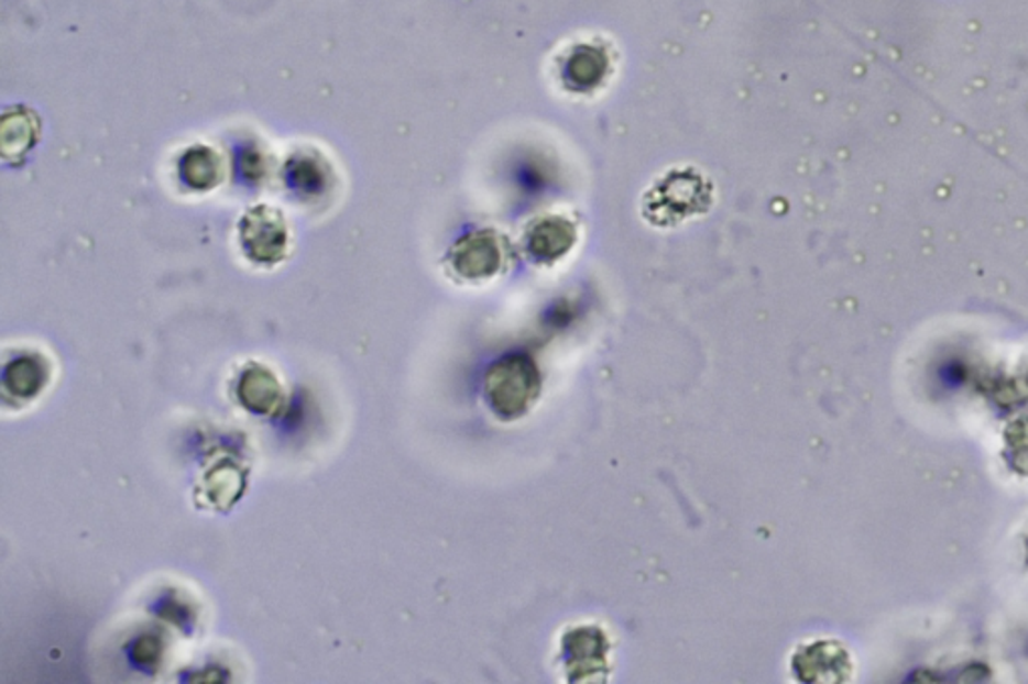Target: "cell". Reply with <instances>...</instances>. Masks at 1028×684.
Listing matches in <instances>:
<instances>
[{
	"label": "cell",
	"mask_w": 1028,
	"mask_h": 684,
	"mask_svg": "<svg viewBox=\"0 0 1028 684\" xmlns=\"http://www.w3.org/2000/svg\"><path fill=\"white\" fill-rule=\"evenodd\" d=\"M538 396V377L525 360H508L492 367L486 377V398L504 420L525 413Z\"/></svg>",
	"instance_id": "6da1fadb"
},
{
	"label": "cell",
	"mask_w": 1028,
	"mask_h": 684,
	"mask_svg": "<svg viewBox=\"0 0 1028 684\" xmlns=\"http://www.w3.org/2000/svg\"><path fill=\"white\" fill-rule=\"evenodd\" d=\"M240 240L245 255L255 263L274 265L286 257L289 231L280 209L252 207L240 223Z\"/></svg>",
	"instance_id": "7a4b0ae2"
},
{
	"label": "cell",
	"mask_w": 1028,
	"mask_h": 684,
	"mask_svg": "<svg viewBox=\"0 0 1028 684\" xmlns=\"http://www.w3.org/2000/svg\"><path fill=\"white\" fill-rule=\"evenodd\" d=\"M687 179H689V175H686V173H675V177L671 175V177L667 179V191H659V194H653L652 197H647V207H645V211L652 213V219L655 223L667 225V223L681 221V219L696 216L698 211H701L703 203L693 201V199H681V195L703 191L706 181H703L699 175H696L693 181L689 183L686 187Z\"/></svg>",
	"instance_id": "3957f363"
},
{
	"label": "cell",
	"mask_w": 1028,
	"mask_h": 684,
	"mask_svg": "<svg viewBox=\"0 0 1028 684\" xmlns=\"http://www.w3.org/2000/svg\"><path fill=\"white\" fill-rule=\"evenodd\" d=\"M238 396L248 410L260 416H274L284 404V389L274 372L263 365H250L241 374Z\"/></svg>",
	"instance_id": "277c9868"
},
{
	"label": "cell",
	"mask_w": 1028,
	"mask_h": 684,
	"mask_svg": "<svg viewBox=\"0 0 1028 684\" xmlns=\"http://www.w3.org/2000/svg\"><path fill=\"white\" fill-rule=\"evenodd\" d=\"M223 165L218 153L206 145L189 147L179 159V177L195 191H209L221 181Z\"/></svg>",
	"instance_id": "5b68a950"
},
{
	"label": "cell",
	"mask_w": 1028,
	"mask_h": 684,
	"mask_svg": "<svg viewBox=\"0 0 1028 684\" xmlns=\"http://www.w3.org/2000/svg\"><path fill=\"white\" fill-rule=\"evenodd\" d=\"M39 131L41 129H39L35 114L23 107L12 109L11 113L2 117V125H0L2 155L7 159L23 157L24 153L35 145Z\"/></svg>",
	"instance_id": "8992f818"
},
{
	"label": "cell",
	"mask_w": 1028,
	"mask_h": 684,
	"mask_svg": "<svg viewBox=\"0 0 1028 684\" xmlns=\"http://www.w3.org/2000/svg\"><path fill=\"white\" fill-rule=\"evenodd\" d=\"M2 384L14 398H35L36 394L45 388L46 367L41 360L31 357V355L17 357L7 365Z\"/></svg>",
	"instance_id": "52a82bcc"
},
{
	"label": "cell",
	"mask_w": 1028,
	"mask_h": 684,
	"mask_svg": "<svg viewBox=\"0 0 1028 684\" xmlns=\"http://www.w3.org/2000/svg\"><path fill=\"white\" fill-rule=\"evenodd\" d=\"M496 262H499V255L494 252L491 241L480 240V238H470L458 243L457 250L452 253L455 269L464 277L491 275Z\"/></svg>",
	"instance_id": "ba28073f"
},
{
	"label": "cell",
	"mask_w": 1028,
	"mask_h": 684,
	"mask_svg": "<svg viewBox=\"0 0 1028 684\" xmlns=\"http://www.w3.org/2000/svg\"><path fill=\"white\" fill-rule=\"evenodd\" d=\"M204 486H206L209 503L219 506L221 510H228L229 506L240 498L241 490H243V476L236 466L223 464L207 474Z\"/></svg>",
	"instance_id": "9c48e42d"
},
{
	"label": "cell",
	"mask_w": 1028,
	"mask_h": 684,
	"mask_svg": "<svg viewBox=\"0 0 1028 684\" xmlns=\"http://www.w3.org/2000/svg\"><path fill=\"white\" fill-rule=\"evenodd\" d=\"M287 175H289L292 185H296L297 189H302V191L320 189L321 183H324L320 165L316 161L308 159V157L292 161V165L287 167Z\"/></svg>",
	"instance_id": "30bf717a"
},
{
	"label": "cell",
	"mask_w": 1028,
	"mask_h": 684,
	"mask_svg": "<svg viewBox=\"0 0 1028 684\" xmlns=\"http://www.w3.org/2000/svg\"><path fill=\"white\" fill-rule=\"evenodd\" d=\"M161 647L160 640L155 637H143L135 642L133 647V661L141 666H151L160 661Z\"/></svg>",
	"instance_id": "8fae6325"
}]
</instances>
